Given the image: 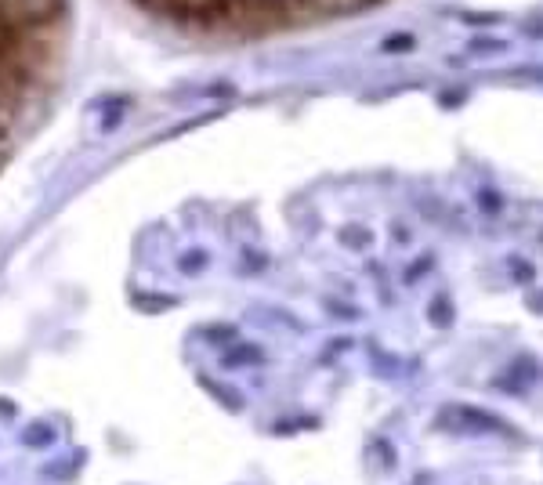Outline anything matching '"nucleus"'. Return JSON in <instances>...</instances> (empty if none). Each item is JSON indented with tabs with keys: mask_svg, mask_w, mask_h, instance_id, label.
Instances as JSON below:
<instances>
[{
	"mask_svg": "<svg viewBox=\"0 0 543 485\" xmlns=\"http://www.w3.org/2000/svg\"><path fill=\"white\" fill-rule=\"evenodd\" d=\"M500 51H507V40H489V37H475L471 44H467V55H500Z\"/></svg>",
	"mask_w": 543,
	"mask_h": 485,
	"instance_id": "obj_1",
	"label": "nucleus"
},
{
	"mask_svg": "<svg viewBox=\"0 0 543 485\" xmlns=\"http://www.w3.org/2000/svg\"><path fill=\"white\" fill-rule=\"evenodd\" d=\"M26 442L29 446H51V442H55V431L48 428V424H33V428L26 431Z\"/></svg>",
	"mask_w": 543,
	"mask_h": 485,
	"instance_id": "obj_2",
	"label": "nucleus"
},
{
	"mask_svg": "<svg viewBox=\"0 0 543 485\" xmlns=\"http://www.w3.org/2000/svg\"><path fill=\"white\" fill-rule=\"evenodd\" d=\"M384 51H413V37L410 33H395V37H388Z\"/></svg>",
	"mask_w": 543,
	"mask_h": 485,
	"instance_id": "obj_3",
	"label": "nucleus"
},
{
	"mask_svg": "<svg viewBox=\"0 0 543 485\" xmlns=\"http://www.w3.org/2000/svg\"><path fill=\"white\" fill-rule=\"evenodd\" d=\"M460 19L471 22V26H493V22H500V15H496V11H486V15H471V11H464Z\"/></svg>",
	"mask_w": 543,
	"mask_h": 485,
	"instance_id": "obj_4",
	"label": "nucleus"
},
{
	"mask_svg": "<svg viewBox=\"0 0 543 485\" xmlns=\"http://www.w3.org/2000/svg\"><path fill=\"white\" fill-rule=\"evenodd\" d=\"M511 265H515L518 283H529V279H533V265H529V261H511Z\"/></svg>",
	"mask_w": 543,
	"mask_h": 485,
	"instance_id": "obj_5",
	"label": "nucleus"
},
{
	"mask_svg": "<svg viewBox=\"0 0 543 485\" xmlns=\"http://www.w3.org/2000/svg\"><path fill=\"white\" fill-rule=\"evenodd\" d=\"M431 319H439V323H449V305H446V297H439V305H431Z\"/></svg>",
	"mask_w": 543,
	"mask_h": 485,
	"instance_id": "obj_6",
	"label": "nucleus"
},
{
	"mask_svg": "<svg viewBox=\"0 0 543 485\" xmlns=\"http://www.w3.org/2000/svg\"><path fill=\"white\" fill-rule=\"evenodd\" d=\"M529 312H536V315H543V290H536L533 297H529Z\"/></svg>",
	"mask_w": 543,
	"mask_h": 485,
	"instance_id": "obj_7",
	"label": "nucleus"
}]
</instances>
